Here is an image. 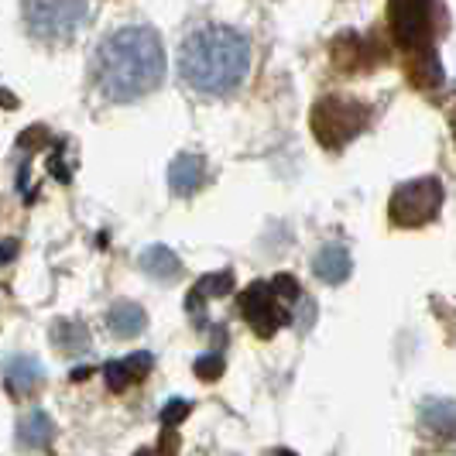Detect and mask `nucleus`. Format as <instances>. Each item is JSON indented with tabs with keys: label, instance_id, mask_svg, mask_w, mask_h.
<instances>
[{
	"label": "nucleus",
	"instance_id": "6",
	"mask_svg": "<svg viewBox=\"0 0 456 456\" xmlns=\"http://www.w3.org/2000/svg\"><path fill=\"white\" fill-rule=\"evenodd\" d=\"M367 120H370V110L364 103H354V100H343V96H330L313 110L316 137H320L322 148H333V151L343 148L350 137L361 134Z\"/></svg>",
	"mask_w": 456,
	"mask_h": 456
},
{
	"label": "nucleus",
	"instance_id": "11",
	"mask_svg": "<svg viewBox=\"0 0 456 456\" xmlns=\"http://www.w3.org/2000/svg\"><path fill=\"white\" fill-rule=\"evenodd\" d=\"M350 268H354V261L343 244H322L320 254L313 257V272L326 285H343L350 278Z\"/></svg>",
	"mask_w": 456,
	"mask_h": 456
},
{
	"label": "nucleus",
	"instance_id": "8",
	"mask_svg": "<svg viewBox=\"0 0 456 456\" xmlns=\"http://www.w3.org/2000/svg\"><path fill=\"white\" fill-rule=\"evenodd\" d=\"M151 367H155V357H151L148 350H137V354H131V357H120V361H110V364L103 367L107 388H110V391H124L127 385H134V381H141L144 374H151Z\"/></svg>",
	"mask_w": 456,
	"mask_h": 456
},
{
	"label": "nucleus",
	"instance_id": "12",
	"mask_svg": "<svg viewBox=\"0 0 456 456\" xmlns=\"http://www.w3.org/2000/svg\"><path fill=\"white\" fill-rule=\"evenodd\" d=\"M419 426L436 439H456V402L429 398L419 409Z\"/></svg>",
	"mask_w": 456,
	"mask_h": 456
},
{
	"label": "nucleus",
	"instance_id": "16",
	"mask_svg": "<svg viewBox=\"0 0 456 456\" xmlns=\"http://www.w3.org/2000/svg\"><path fill=\"white\" fill-rule=\"evenodd\" d=\"M227 292H233V274L230 272H220V274H206L203 281L189 292V298H185V309L196 316V320H203V302L213 296H227Z\"/></svg>",
	"mask_w": 456,
	"mask_h": 456
},
{
	"label": "nucleus",
	"instance_id": "5",
	"mask_svg": "<svg viewBox=\"0 0 456 456\" xmlns=\"http://www.w3.org/2000/svg\"><path fill=\"white\" fill-rule=\"evenodd\" d=\"M443 206V183L439 179H411L391 192V224L395 227H426L439 216Z\"/></svg>",
	"mask_w": 456,
	"mask_h": 456
},
{
	"label": "nucleus",
	"instance_id": "18",
	"mask_svg": "<svg viewBox=\"0 0 456 456\" xmlns=\"http://www.w3.org/2000/svg\"><path fill=\"white\" fill-rule=\"evenodd\" d=\"M189 402L185 398H172L168 405H165V411H161V429H175V422H183L185 415H189Z\"/></svg>",
	"mask_w": 456,
	"mask_h": 456
},
{
	"label": "nucleus",
	"instance_id": "4",
	"mask_svg": "<svg viewBox=\"0 0 456 456\" xmlns=\"http://www.w3.org/2000/svg\"><path fill=\"white\" fill-rule=\"evenodd\" d=\"M24 21L35 38L66 42L86 21V0H21Z\"/></svg>",
	"mask_w": 456,
	"mask_h": 456
},
{
	"label": "nucleus",
	"instance_id": "15",
	"mask_svg": "<svg viewBox=\"0 0 456 456\" xmlns=\"http://www.w3.org/2000/svg\"><path fill=\"white\" fill-rule=\"evenodd\" d=\"M52 436H55V426L45 411H28L18 426V443L28 446V450H48L52 446Z\"/></svg>",
	"mask_w": 456,
	"mask_h": 456
},
{
	"label": "nucleus",
	"instance_id": "9",
	"mask_svg": "<svg viewBox=\"0 0 456 456\" xmlns=\"http://www.w3.org/2000/svg\"><path fill=\"white\" fill-rule=\"evenodd\" d=\"M206 183V161L196 151H185L168 165V189L175 196H192Z\"/></svg>",
	"mask_w": 456,
	"mask_h": 456
},
{
	"label": "nucleus",
	"instance_id": "10",
	"mask_svg": "<svg viewBox=\"0 0 456 456\" xmlns=\"http://www.w3.org/2000/svg\"><path fill=\"white\" fill-rule=\"evenodd\" d=\"M4 381L11 395H35L42 388V364L31 357V354H14L7 367H4Z\"/></svg>",
	"mask_w": 456,
	"mask_h": 456
},
{
	"label": "nucleus",
	"instance_id": "14",
	"mask_svg": "<svg viewBox=\"0 0 456 456\" xmlns=\"http://www.w3.org/2000/svg\"><path fill=\"white\" fill-rule=\"evenodd\" d=\"M141 272L148 274V278H155V281H175L179 274H183V265H179V257L168 251L165 244H151L148 251L141 254Z\"/></svg>",
	"mask_w": 456,
	"mask_h": 456
},
{
	"label": "nucleus",
	"instance_id": "1",
	"mask_svg": "<svg viewBox=\"0 0 456 456\" xmlns=\"http://www.w3.org/2000/svg\"><path fill=\"white\" fill-rule=\"evenodd\" d=\"M165 79V48L155 28L127 24L96 52V83L114 103H131L159 90Z\"/></svg>",
	"mask_w": 456,
	"mask_h": 456
},
{
	"label": "nucleus",
	"instance_id": "20",
	"mask_svg": "<svg viewBox=\"0 0 456 456\" xmlns=\"http://www.w3.org/2000/svg\"><path fill=\"white\" fill-rule=\"evenodd\" d=\"M268 456H296V453H289V450H274V453H268Z\"/></svg>",
	"mask_w": 456,
	"mask_h": 456
},
{
	"label": "nucleus",
	"instance_id": "7",
	"mask_svg": "<svg viewBox=\"0 0 456 456\" xmlns=\"http://www.w3.org/2000/svg\"><path fill=\"white\" fill-rule=\"evenodd\" d=\"M391 21L405 48H422L429 42V0H391Z\"/></svg>",
	"mask_w": 456,
	"mask_h": 456
},
{
	"label": "nucleus",
	"instance_id": "17",
	"mask_svg": "<svg viewBox=\"0 0 456 456\" xmlns=\"http://www.w3.org/2000/svg\"><path fill=\"white\" fill-rule=\"evenodd\" d=\"M52 340L59 350L66 354H76V350H90V330L76 320H59L52 326Z\"/></svg>",
	"mask_w": 456,
	"mask_h": 456
},
{
	"label": "nucleus",
	"instance_id": "13",
	"mask_svg": "<svg viewBox=\"0 0 456 456\" xmlns=\"http://www.w3.org/2000/svg\"><path fill=\"white\" fill-rule=\"evenodd\" d=\"M144 326H148V316H144V309L134 305V302H114L110 309H107V330L120 337V340H134L144 333Z\"/></svg>",
	"mask_w": 456,
	"mask_h": 456
},
{
	"label": "nucleus",
	"instance_id": "3",
	"mask_svg": "<svg viewBox=\"0 0 456 456\" xmlns=\"http://www.w3.org/2000/svg\"><path fill=\"white\" fill-rule=\"evenodd\" d=\"M302 298V285L289 274H278L272 281H254L251 289L240 296V313L257 337H274L289 322V305Z\"/></svg>",
	"mask_w": 456,
	"mask_h": 456
},
{
	"label": "nucleus",
	"instance_id": "2",
	"mask_svg": "<svg viewBox=\"0 0 456 456\" xmlns=\"http://www.w3.org/2000/svg\"><path fill=\"white\" fill-rule=\"evenodd\" d=\"M179 69L192 90L227 96L244 83L251 69V45L237 28L206 24L185 38L179 52Z\"/></svg>",
	"mask_w": 456,
	"mask_h": 456
},
{
	"label": "nucleus",
	"instance_id": "19",
	"mask_svg": "<svg viewBox=\"0 0 456 456\" xmlns=\"http://www.w3.org/2000/svg\"><path fill=\"white\" fill-rule=\"evenodd\" d=\"M196 374L203 378V381H213V378H220L224 374V357L213 350V354H206V357H200L196 361Z\"/></svg>",
	"mask_w": 456,
	"mask_h": 456
}]
</instances>
